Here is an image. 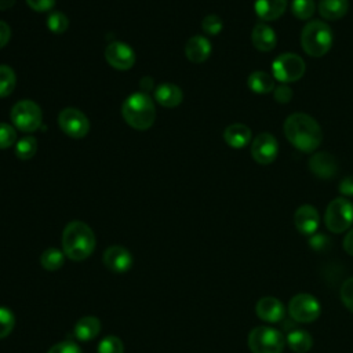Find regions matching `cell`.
<instances>
[{
	"mask_svg": "<svg viewBox=\"0 0 353 353\" xmlns=\"http://www.w3.org/2000/svg\"><path fill=\"white\" fill-rule=\"evenodd\" d=\"M247 84L255 94H269L274 90V79L263 70L252 72L247 79Z\"/></svg>",
	"mask_w": 353,
	"mask_h": 353,
	"instance_id": "24",
	"label": "cell"
},
{
	"mask_svg": "<svg viewBox=\"0 0 353 353\" xmlns=\"http://www.w3.org/2000/svg\"><path fill=\"white\" fill-rule=\"evenodd\" d=\"M102 263L113 273H125L132 266V255L123 245H110L102 255Z\"/></svg>",
	"mask_w": 353,
	"mask_h": 353,
	"instance_id": "13",
	"label": "cell"
},
{
	"mask_svg": "<svg viewBox=\"0 0 353 353\" xmlns=\"http://www.w3.org/2000/svg\"><path fill=\"white\" fill-rule=\"evenodd\" d=\"M59 128L70 138H84L90 131V121L87 116L76 108H65L58 114Z\"/></svg>",
	"mask_w": 353,
	"mask_h": 353,
	"instance_id": "9",
	"label": "cell"
},
{
	"mask_svg": "<svg viewBox=\"0 0 353 353\" xmlns=\"http://www.w3.org/2000/svg\"><path fill=\"white\" fill-rule=\"evenodd\" d=\"M17 85V76L8 65H0V98L8 97Z\"/></svg>",
	"mask_w": 353,
	"mask_h": 353,
	"instance_id": "27",
	"label": "cell"
},
{
	"mask_svg": "<svg viewBox=\"0 0 353 353\" xmlns=\"http://www.w3.org/2000/svg\"><path fill=\"white\" fill-rule=\"evenodd\" d=\"M349 10L347 0H320L319 14L328 21H336L346 15Z\"/></svg>",
	"mask_w": 353,
	"mask_h": 353,
	"instance_id": "23",
	"label": "cell"
},
{
	"mask_svg": "<svg viewBox=\"0 0 353 353\" xmlns=\"http://www.w3.org/2000/svg\"><path fill=\"white\" fill-rule=\"evenodd\" d=\"M17 142V131L7 123H0V149H7Z\"/></svg>",
	"mask_w": 353,
	"mask_h": 353,
	"instance_id": "33",
	"label": "cell"
},
{
	"mask_svg": "<svg viewBox=\"0 0 353 353\" xmlns=\"http://www.w3.org/2000/svg\"><path fill=\"white\" fill-rule=\"evenodd\" d=\"M287 345L295 353H306L313 345V338L305 330H292L287 335Z\"/></svg>",
	"mask_w": 353,
	"mask_h": 353,
	"instance_id": "25",
	"label": "cell"
},
{
	"mask_svg": "<svg viewBox=\"0 0 353 353\" xmlns=\"http://www.w3.org/2000/svg\"><path fill=\"white\" fill-rule=\"evenodd\" d=\"M46 23H47V28H48L52 33L61 34V33H63V32L68 29V26H69V19H68V17H66L63 12H61V11H54V12H51V14L47 17Z\"/></svg>",
	"mask_w": 353,
	"mask_h": 353,
	"instance_id": "30",
	"label": "cell"
},
{
	"mask_svg": "<svg viewBox=\"0 0 353 353\" xmlns=\"http://www.w3.org/2000/svg\"><path fill=\"white\" fill-rule=\"evenodd\" d=\"M154 99L164 108H175L183 99L182 90L174 83H161L154 88Z\"/></svg>",
	"mask_w": 353,
	"mask_h": 353,
	"instance_id": "19",
	"label": "cell"
},
{
	"mask_svg": "<svg viewBox=\"0 0 353 353\" xmlns=\"http://www.w3.org/2000/svg\"><path fill=\"white\" fill-rule=\"evenodd\" d=\"M101 331V321L95 316H84L77 320L73 327V335L77 341L88 342L98 336Z\"/></svg>",
	"mask_w": 353,
	"mask_h": 353,
	"instance_id": "21",
	"label": "cell"
},
{
	"mask_svg": "<svg viewBox=\"0 0 353 353\" xmlns=\"http://www.w3.org/2000/svg\"><path fill=\"white\" fill-rule=\"evenodd\" d=\"M47 353H81V349L73 341H62L52 345Z\"/></svg>",
	"mask_w": 353,
	"mask_h": 353,
	"instance_id": "36",
	"label": "cell"
},
{
	"mask_svg": "<svg viewBox=\"0 0 353 353\" xmlns=\"http://www.w3.org/2000/svg\"><path fill=\"white\" fill-rule=\"evenodd\" d=\"M15 327V316L14 313L6 307L0 306V339L8 336Z\"/></svg>",
	"mask_w": 353,
	"mask_h": 353,
	"instance_id": "32",
	"label": "cell"
},
{
	"mask_svg": "<svg viewBox=\"0 0 353 353\" xmlns=\"http://www.w3.org/2000/svg\"><path fill=\"white\" fill-rule=\"evenodd\" d=\"M341 301L353 313V277L343 281L341 287Z\"/></svg>",
	"mask_w": 353,
	"mask_h": 353,
	"instance_id": "35",
	"label": "cell"
},
{
	"mask_svg": "<svg viewBox=\"0 0 353 353\" xmlns=\"http://www.w3.org/2000/svg\"><path fill=\"white\" fill-rule=\"evenodd\" d=\"M339 192L345 196H353V176H346L339 183Z\"/></svg>",
	"mask_w": 353,
	"mask_h": 353,
	"instance_id": "39",
	"label": "cell"
},
{
	"mask_svg": "<svg viewBox=\"0 0 353 353\" xmlns=\"http://www.w3.org/2000/svg\"><path fill=\"white\" fill-rule=\"evenodd\" d=\"M343 248L349 255H353V229L346 234L343 240Z\"/></svg>",
	"mask_w": 353,
	"mask_h": 353,
	"instance_id": "41",
	"label": "cell"
},
{
	"mask_svg": "<svg viewBox=\"0 0 353 353\" xmlns=\"http://www.w3.org/2000/svg\"><path fill=\"white\" fill-rule=\"evenodd\" d=\"M273 91H274V99L279 103H287L292 98V90L287 84H280Z\"/></svg>",
	"mask_w": 353,
	"mask_h": 353,
	"instance_id": "37",
	"label": "cell"
},
{
	"mask_svg": "<svg viewBox=\"0 0 353 353\" xmlns=\"http://www.w3.org/2000/svg\"><path fill=\"white\" fill-rule=\"evenodd\" d=\"M10 37H11V29L8 23L0 21V48H3L8 43Z\"/></svg>",
	"mask_w": 353,
	"mask_h": 353,
	"instance_id": "40",
	"label": "cell"
},
{
	"mask_svg": "<svg viewBox=\"0 0 353 353\" xmlns=\"http://www.w3.org/2000/svg\"><path fill=\"white\" fill-rule=\"evenodd\" d=\"M306 65L303 59L292 52L280 54L272 63L273 76L280 83H292L299 80L305 73Z\"/></svg>",
	"mask_w": 353,
	"mask_h": 353,
	"instance_id": "8",
	"label": "cell"
},
{
	"mask_svg": "<svg viewBox=\"0 0 353 353\" xmlns=\"http://www.w3.org/2000/svg\"><path fill=\"white\" fill-rule=\"evenodd\" d=\"M185 54L190 62L201 63L207 61L211 54V43L204 36H193L186 41Z\"/></svg>",
	"mask_w": 353,
	"mask_h": 353,
	"instance_id": "18",
	"label": "cell"
},
{
	"mask_svg": "<svg viewBox=\"0 0 353 353\" xmlns=\"http://www.w3.org/2000/svg\"><path fill=\"white\" fill-rule=\"evenodd\" d=\"M254 8L261 19L274 21L284 14L287 8V0H255Z\"/></svg>",
	"mask_w": 353,
	"mask_h": 353,
	"instance_id": "22",
	"label": "cell"
},
{
	"mask_svg": "<svg viewBox=\"0 0 353 353\" xmlns=\"http://www.w3.org/2000/svg\"><path fill=\"white\" fill-rule=\"evenodd\" d=\"M251 130L241 123L230 124L223 131V139L225 142L233 148V149H241L247 146L251 141Z\"/></svg>",
	"mask_w": 353,
	"mask_h": 353,
	"instance_id": "20",
	"label": "cell"
},
{
	"mask_svg": "<svg viewBox=\"0 0 353 353\" xmlns=\"http://www.w3.org/2000/svg\"><path fill=\"white\" fill-rule=\"evenodd\" d=\"M301 46L303 51L314 58L327 54L332 46V30L323 21L307 22L301 33Z\"/></svg>",
	"mask_w": 353,
	"mask_h": 353,
	"instance_id": "4",
	"label": "cell"
},
{
	"mask_svg": "<svg viewBox=\"0 0 353 353\" xmlns=\"http://www.w3.org/2000/svg\"><path fill=\"white\" fill-rule=\"evenodd\" d=\"M105 58L110 66L119 70H128L135 63V52L127 43L112 41L105 48Z\"/></svg>",
	"mask_w": 353,
	"mask_h": 353,
	"instance_id": "12",
	"label": "cell"
},
{
	"mask_svg": "<svg viewBox=\"0 0 353 353\" xmlns=\"http://www.w3.org/2000/svg\"><path fill=\"white\" fill-rule=\"evenodd\" d=\"M95 250V234L92 229L81 221L69 222L62 232V251L76 262L87 259Z\"/></svg>",
	"mask_w": 353,
	"mask_h": 353,
	"instance_id": "2",
	"label": "cell"
},
{
	"mask_svg": "<svg viewBox=\"0 0 353 353\" xmlns=\"http://www.w3.org/2000/svg\"><path fill=\"white\" fill-rule=\"evenodd\" d=\"M65 254L63 251L55 248V247H51V248H47L43 251V254L40 255V265L46 269V270H50V272H54V270H58L63 266L65 263Z\"/></svg>",
	"mask_w": 353,
	"mask_h": 353,
	"instance_id": "26",
	"label": "cell"
},
{
	"mask_svg": "<svg viewBox=\"0 0 353 353\" xmlns=\"http://www.w3.org/2000/svg\"><path fill=\"white\" fill-rule=\"evenodd\" d=\"M152 87H153V80L150 79V77H143L142 80H141V88H142V91L143 92H149L150 90H152Z\"/></svg>",
	"mask_w": 353,
	"mask_h": 353,
	"instance_id": "42",
	"label": "cell"
},
{
	"mask_svg": "<svg viewBox=\"0 0 353 353\" xmlns=\"http://www.w3.org/2000/svg\"><path fill=\"white\" fill-rule=\"evenodd\" d=\"M284 135L288 142L301 152L310 153L319 148L323 139L320 124L306 113H292L284 121Z\"/></svg>",
	"mask_w": 353,
	"mask_h": 353,
	"instance_id": "1",
	"label": "cell"
},
{
	"mask_svg": "<svg viewBox=\"0 0 353 353\" xmlns=\"http://www.w3.org/2000/svg\"><path fill=\"white\" fill-rule=\"evenodd\" d=\"M43 113L40 106L30 101L22 99L17 102L11 109V120L14 127L23 132H33L41 125Z\"/></svg>",
	"mask_w": 353,
	"mask_h": 353,
	"instance_id": "6",
	"label": "cell"
},
{
	"mask_svg": "<svg viewBox=\"0 0 353 353\" xmlns=\"http://www.w3.org/2000/svg\"><path fill=\"white\" fill-rule=\"evenodd\" d=\"M222 19L216 15V14H210L207 17H204V19L201 21V28L207 34H218L222 30Z\"/></svg>",
	"mask_w": 353,
	"mask_h": 353,
	"instance_id": "34",
	"label": "cell"
},
{
	"mask_svg": "<svg viewBox=\"0 0 353 353\" xmlns=\"http://www.w3.org/2000/svg\"><path fill=\"white\" fill-rule=\"evenodd\" d=\"M314 0H292L291 11L298 19L306 21L314 14Z\"/></svg>",
	"mask_w": 353,
	"mask_h": 353,
	"instance_id": "29",
	"label": "cell"
},
{
	"mask_svg": "<svg viewBox=\"0 0 353 353\" xmlns=\"http://www.w3.org/2000/svg\"><path fill=\"white\" fill-rule=\"evenodd\" d=\"M251 41L258 51H272L277 44V34L269 25L256 23L251 32Z\"/></svg>",
	"mask_w": 353,
	"mask_h": 353,
	"instance_id": "17",
	"label": "cell"
},
{
	"mask_svg": "<svg viewBox=\"0 0 353 353\" xmlns=\"http://www.w3.org/2000/svg\"><path fill=\"white\" fill-rule=\"evenodd\" d=\"M290 316L299 323L314 321L321 312L319 301L310 294H298L291 298L288 303Z\"/></svg>",
	"mask_w": 353,
	"mask_h": 353,
	"instance_id": "10",
	"label": "cell"
},
{
	"mask_svg": "<svg viewBox=\"0 0 353 353\" xmlns=\"http://www.w3.org/2000/svg\"><path fill=\"white\" fill-rule=\"evenodd\" d=\"M98 353H124V345L116 335L105 336L97 347Z\"/></svg>",
	"mask_w": 353,
	"mask_h": 353,
	"instance_id": "31",
	"label": "cell"
},
{
	"mask_svg": "<svg viewBox=\"0 0 353 353\" xmlns=\"http://www.w3.org/2000/svg\"><path fill=\"white\" fill-rule=\"evenodd\" d=\"M255 312L258 317L268 323H279L285 316V307L274 296H263L256 302Z\"/></svg>",
	"mask_w": 353,
	"mask_h": 353,
	"instance_id": "15",
	"label": "cell"
},
{
	"mask_svg": "<svg viewBox=\"0 0 353 353\" xmlns=\"http://www.w3.org/2000/svg\"><path fill=\"white\" fill-rule=\"evenodd\" d=\"M279 153L277 139L269 134L262 132L256 135L251 143V156L258 164H270L276 160Z\"/></svg>",
	"mask_w": 353,
	"mask_h": 353,
	"instance_id": "11",
	"label": "cell"
},
{
	"mask_svg": "<svg viewBox=\"0 0 353 353\" xmlns=\"http://www.w3.org/2000/svg\"><path fill=\"white\" fill-rule=\"evenodd\" d=\"M123 119L134 130H148L153 125L156 119V106L149 94L143 91L132 92L121 106Z\"/></svg>",
	"mask_w": 353,
	"mask_h": 353,
	"instance_id": "3",
	"label": "cell"
},
{
	"mask_svg": "<svg viewBox=\"0 0 353 353\" xmlns=\"http://www.w3.org/2000/svg\"><path fill=\"white\" fill-rule=\"evenodd\" d=\"M285 345L283 334L272 327H255L248 335L252 353H281Z\"/></svg>",
	"mask_w": 353,
	"mask_h": 353,
	"instance_id": "5",
	"label": "cell"
},
{
	"mask_svg": "<svg viewBox=\"0 0 353 353\" xmlns=\"http://www.w3.org/2000/svg\"><path fill=\"white\" fill-rule=\"evenodd\" d=\"M309 170L317 178L330 179L335 176L338 171V164L335 157L328 152H317L309 160Z\"/></svg>",
	"mask_w": 353,
	"mask_h": 353,
	"instance_id": "14",
	"label": "cell"
},
{
	"mask_svg": "<svg viewBox=\"0 0 353 353\" xmlns=\"http://www.w3.org/2000/svg\"><path fill=\"white\" fill-rule=\"evenodd\" d=\"M17 0H0V10H7L14 6Z\"/></svg>",
	"mask_w": 353,
	"mask_h": 353,
	"instance_id": "43",
	"label": "cell"
},
{
	"mask_svg": "<svg viewBox=\"0 0 353 353\" xmlns=\"http://www.w3.org/2000/svg\"><path fill=\"white\" fill-rule=\"evenodd\" d=\"M324 221L332 233L347 230L353 223V204L343 197L334 199L325 210Z\"/></svg>",
	"mask_w": 353,
	"mask_h": 353,
	"instance_id": "7",
	"label": "cell"
},
{
	"mask_svg": "<svg viewBox=\"0 0 353 353\" xmlns=\"http://www.w3.org/2000/svg\"><path fill=\"white\" fill-rule=\"evenodd\" d=\"M294 223L295 228L298 229V232H301L302 234L310 236L313 234L320 223V216L317 210L310 205V204H303L301 205L294 215Z\"/></svg>",
	"mask_w": 353,
	"mask_h": 353,
	"instance_id": "16",
	"label": "cell"
},
{
	"mask_svg": "<svg viewBox=\"0 0 353 353\" xmlns=\"http://www.w3.org/2000/svg\"><path fill=\"white\" fill-rule=\"evenodd\" d=\"M28 6L34 11H48L55 6V0H26Z\"/></svg>",
	"mask_w": 353,
	"mask_h": 353,
	"instance_id": "38",
	"label": "cell"
},
{
	"mask_svg": "<svg viewBox=\"0 0 353 353\" xmlns=\"http://www.w3.org/2000/svg\"><path fill=\"white\" fill-rule=\"evenodd\" d=\"M37 141L34 137H22L15 143V154L21 160H29L36 154Z\"/></svg>",
	"mask_w": 353,
	"mask_h": 353,
	"instance_id": "28",
	"label": "cell"
}]
</instances>
